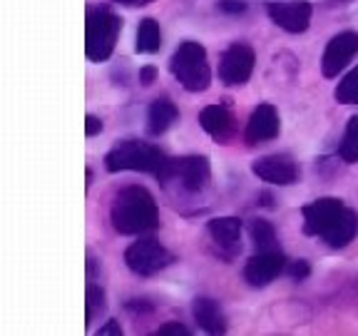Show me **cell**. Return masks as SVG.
Segmentation results:
<instances>
[{
  "label": "cell",
  "instance_id": "6da1fadb",
  "mask_svg": "<svg viewBox=\"0 0 358 336\" xmlns=\"http://www.w3.org/2000/svg\"><path fill=\"white\" fill-rule=\"evenodd\" d=\"M303 232L308 237H321L334 249L348 246L358 234V212L348 209L341 200L324 197L301 209Z\"/></svg>",
  "mask_w": 358,
  "mask_h": 336
},
{
  "label": "cell",
  "instance_id": "7a4b0ae2",
  "mask_svg": "<svg viewBox=\"0 0 358 336\" xmlns=\"http://www.w3.org/2000/svg\"><path fill=\"white\" fill-rule=\"evenodd\" d=\"M110 222L120 234H142V232L157 230L159 209L155 197L140 185L122 187L112 200Z\"/></svg>",
  "mask_w": 358,
  "mask_h": 336
},
{
  "label": "cell",
  "instance_id": "3957f363",
  "mask_svg": "<svg viewBox=\"0 0 358 336\" xmlns=\"http://www.w3.org/2000/svg\"><path fill=\"white\" fill-rule=\"evenodd\" d=\"M169 157L164 155L159 147L147 145L140 140H124L120 145H115L105 157V167L110 172H124V169H132V172H150L159 174L167 164Z\"/></svg>",
  "mask_w": 358,
  "mask_h": 336
},
{
  "label": "cell",
  "instance_id": "277c9868",
  "mask_svg": "<svg viewBox=\"0 0 358 336\" xmlns=\"http://www.w3.org/2000/svg\"><path fill=\"white\" fill-rule=\"evenodd\" d=\"M169 70L179 80V85L189 92H204L212 85L207 50L194 40H187L174 50L172 60H169Z\"/></svg>",
  "mask_w": 358,
  "mask_h": 336
},
{
  "label": "cell",
  "instance_id": "5b68a950",
  "mask_svg": "<svg viewBox=\"0 0 358 336\" xmlns=\"http://www.w3.org/2000/svg\"><path fill=\"white\" fill-rule=\"evenodd\" d=\"M122 20L110 8H90L85 25V52L92 62H105L117 45Z\"/></svg>",
  "mask_w": 358,
  "mask_h": 336
},
{
  "label": "cell",
  "instance_id": "8992f818",
  "mask_svg": "<svg viewBox=\"0 0 358 336\" xmlns=\"http://www.w3.org/2000/svg\"><path fill=\"white\" fill-rule=\"evenodd\" d=\"M209 177H212V167H209L207 157L199 155H187V157H174V160H167L164 169L157 174V179L162 185H169V182H177L179 187L189 195H196L204 187L209 185Z\"/></svg>",
  "mask_w": 358,
  "mask_h": 336
},
{
  "label": "cell",
  "instance_id": "52a82bcc",
  "mask_svg": "<svg viewBox=\"0 0 358 336\" xmlns=\"http://www.w3.org/2000/svg\"><path fill=\"white\" fill-rule=\"evenodd\" d=\"M124 262H127L129 272H134L137 276H152L169 267L174 262V254L157 239H140L127 246Z\"/></svg>",
  "mask_w": 358,
  "mask_h": 336
},
{
  "label": "cell",
  "instance_id": "ba28073f",
  "mask_svg": "<svg viewBox=\"0 0 358 336\" xmlns=\"http://www.w3.org/2000/svg\"><path fill=\"white\" fill-rule=\"evenodd\" d=\"M254 62L257 55L246 43H231L219 57V80L229 88H239V85L249 83L254 73Z\"/></svg>",
  "mask_w": 358,
  "mask_h": 336
},
{
  "label": "cell",
  "instance_id": "9c48e42d",
  "mask_svg": "<svg viewBox=\"0 0 358 336\" xmlns=\"http://www.w3.org/2000/svg\"><path fill=\"white\" fill-rule=\"evenodd\" d=\"M266 13L271 18V22L279 25L281 30L299 35L303 30H308V25H311L313 8L308 0H274V3L266 6Z\"/></svg>",
  "mask_w": 358,
  "mask_h": 336
},
{
  "label": "cell",
  "instance_id": "30bf717a",
  "mask_svg": "<svg viewBox=\"0 0 358 336\" xmlns=\"http://www.w3.org/2000/svg\"><path fill=\"white\" fill-rule=\"evenodd\" d=\"M286 257L279 249H259V254H254L244 267V279L249 286H266L276 279L286 269Z\"/></svg>",
  "mask_w": 358,
  "mask_h": 336
},
{
  "label": "cell",
  "instance_id": "8fae6325",
  "mask_svg": "<svg viewBox=\"0 0 358 336\" xmlns=\"http://www.w3.org/2000/svg\"><path fill=\"white\" fill-rule=\"evenodd\" d=\"M252 172L268 185L289 187L299 182V164L289 155H266L252 162Z\"/></svg>",
  "mask_w": 358,
  "mask_h": 336
},
{
  "label": "cell",
  "instance_id": "7c38bea8",
  "mask_svg": "<svg viewBox=\"0 0 358 336\" xmlns=\"http://www.w3.org/2000/svg\"><path fill=\"white\" fill-rule=\"evenodd\" d=\"M358 55V33H338L336 38H331V43L326 45L324 57H321V73L324 78H336L343 67Z\"/></svg>",
  "mask_w": 358,
  "mask_h": 336
},
{
  "label": "cell",
  "instance_id": "4fadbf2b",
  "mask_svg": "<svg viewBox=\"0 0 358 336\" xmlns=\"http://www.w3.org/2000/svg\"><path fill=\"white\" fill-rule=\"evenodd\" d=\"M279 130H281L279 112H276L274 105L264 102V105L254 107L252 118L246 122L244 140H246V145H262V142L276 140V137H279Z\"/></svg>",
  "mask_w": 358,
  "mask_h": 336
},
{
  "label": "cell",
  "instance_id": "5bb4252c",
  "mask_svg": "<svg viewBox=\"0 0 358 336\" xmlns=\"http://www.w3.org/2000/svg\"><path fill=\"white\" fill-rule=\"evenodd\" d=\"M209 237H212L217 252L224 259H234L241 252V219L219 217L209 222Z\"/></svg>",
  "mask_w": 358,
  "mask_h": 336
},
{
  "label": "cell",
  "instance_id": "9a60e30c",
  "mask_svg": "<svg viewBox=\"0 0 358 336\" xmlns=\"http://www.w3.org/2000/svg\"><path fill=\"white\" fill-rule=\"evenodd\" d=\"M199 125L209 137H214V140L222 142V145H227L236 134V120L224 105L204 107V110L199 112Z\"/></svg>",
  "mask_w": 358,
  "mask_h": 336
},
{
  "label": "cell",
  "instance_id": "2e32d148",
  "mask_svg": "<svg viewBox=\"0 0 358 336\" xmlns=\"http://www.w3.org/2000/svg\"><path fill=\"white\" fill-rule=\"evenodd\" d=\"M192 314H194L196 324L207 334H224L227 331V319H224V312L214 299H194V307H192Z\"/></svg>",
  "mask_w": 358,
  "mask_h": 336
},
{
  "label": "cell",
  "instance_id": "e0dca14e",
  "mask_svg": "<svg viewBox=\"0 0 358 336\" xmlns=\"http://www.w3.org/2000/svg\"><path fill=\"white\" fill-rule=\"evenodd\" d=\"M177 120H179L177 105L169 102L167 97H162V100H155L150 105V112H147V130H150V134H164Z\"/></svg>",
  "mask_w": 358,
  "mask_h": 336
},
{
  "label": "cell",
  "instance_id": "ac0fdd59",
  "mask_svg": "<svg viewBox=\"0 0 358 336\" xmlns=\"http://www.w3.org/2000/svg\"><path fill=\"white\" fill-rule=\"evenodd\" d=\"M162 48V30H159V22L155 18H145L137 28V43H134V50L142 52V55H152Z\"/></svg>",
  "mask_w": 358,
  "mask_h": 336
},
{
  "label": "cell",
  "instance_id": "d6986e66",
  "mask_svg": "<svg viewBox=\"0 0 358 336\" xmlns=\"http://www.w3.org/2000/svg\"><path fill=\"white\" fill-rule=\"evenodd\" d=\"M338 157L348 164L358 162V115H353V118L348 120L343 140H341V145H338Z\"/></svg>",
  "mask_w": 358,
  "mask_h": 336
},
{
  "label": "cell",
  "instance_id": "ffe728a7",
  "mask_svg": "<svg viewBox=\"0 0 358 336\" xmlns=\"http://www.w3.org/2000/svg\"><path fill=\"white\" fill-rule=\"evenodd\" d=\"M249 234H252V241L257 244V249H274L276 230L271 227V222H266V219H254V222L249 224Z\"/></svg>",
  "mask_w": 358,
  "mask_h": 336
},
{
  "label": "cell",
  "instance_id": "44dd1931",
  "mask_svg": "<svg viewBox=\"0 0 358 336\" xmlns=\"http://www.w3.org/2000/svg\"><path fill=\"white\" fill-rule=\"evenodd\" d=\"M336 100L341 102V105H358V67H353L351 73L338 83Z\"/></svg>",
  "mask_w": 358,
  "mask_h": 336
},
{
  "label": "cell",
  "instance_id": "7402d4cb",
  "mask_svg": "<svg viewBox=\"0 0 358 336\" xmlns=\"http://www.w3.org/2000/svg\"><path fill=\"white\" fill-rule=\"evenodd\" d=\"M105 291L100 289L97 284H87V312H85V324H92L97 314L105 312Z\"/></svg>",
  "mask_w": 358,
  "mask_h": 336
},
{
  "label": "cell",
  "instance_id": "603a6c76",
  "mask_svg": "<svg viewBox=\"0 0 358 336\" xmlns=\"http://www.w3.org/2000/svg\"><path fill=\"white\" fill-rule=\"evenodd\" d=\"M286 272H289L291 279L303 281L308 274H311V267H308L306 259H296V262H289V264H286Z\"/></svg>",
  "mask_w": 358,
  "mask_h": 336
},
{
  "label": "cell",
  "instance_id": "cb8c5ba5",
  "mask_svg": "<svg viewBox=\"0 0 358 336\" xmlns=\"http://www.w3.org/2000/svg\"><path fill=\"white\" fill-rule=\"evenodd\" d=\"M219 10L229 13V15H239V13L246 10L244 0H219Z\"/></svg>",
  "mask_w": 358,
  "mask_h": 336
},
{
  "label": "cell",
  "instance_id": "d4e9b609",
  "mask_svg": "<svg viewBox=\"0 0 358 336\" xmlns=\"http://www.w3.org/2000/svg\"><path fill=\"white\" fill-rule=\"evenodd\" d=\"M157 334H162V336H167V334L187 336V334H189V329H187L185 324H179V321H167V324H162L159 329H157Z\"/></svg>",
  "mask_w": 358,
  "mask_h": 336
},
{
  "label": "cell",
  "instance_id": "484cf974",
  "mask_svg": "<svg viewBox=\"0 0 358 336\" xmlns=\"http://www.w3.org/2000/svg\"><path fill=\"white\" fill-rule=\"evenodd\" d=\"M100 132H102V120L95 118V115H87V118H85V134H87V137H95V134H100Z\"/></svg>",
  "mask_w": 358,
  "mask_h": 336
},
{
  "label": "cell",
  "instance_id": "4316f807",
  "mask_svg": "<svg viewBox=\"0 0 358 336\" xmlns=\"http://www.w3.org/2000/svg\"><path fill=\"white\" fill-rule=\"evenodd\" d=\"M127 312H132V314H150L152 312V304H147L145 299H129V302H127Z\"/></svg>",
  "mask_w": 358,
  "mask_h": 336
},
{
  "label": "cell",
  "instance_id": "83f0119b",
  "mask_svg": "<svg viewBox=\"0 0 358 336\" xmlns=\"http://www.w3.org/2000/svg\"><path fill=\"white\" fill-rule=\"evenodd\" d=\"M155 80H157V67H152V65L142 67V70H140V83L142 85H152Z\"/></svg>",
  "mask_w": 358,
  "mask_h": 336
},
{
  "label": "cell",
  "instance_id": "f1b7e54d",
  "mask_svg": "<svg viewBox=\"0 0 358 336\" xmlns=\"http://www.w3.org/2000/svg\"><path fill=\"white\" fill-rule=\"evenodd\" d=\"M110 334H115V336H120V334H122V326H120V321L110 319V321H107V324L100 329V336H110Z\"/></svg>",
  "mask_w": 358,
  "mask_h": 336
},
{
  "label": "cell",
  "instance_id": "f546056e",
  "mask_svg": "<svg viewBox=\"0 0 358 336\" xmlns=\"http://www.w3.org/2000/svg\"><path fill=\"white\" fill-rule=\"evenodd\" d=\"M115 3H120V6H127V8H145V6H150L152 0H115Z\"/></svg>",
  "mask_w": 358,
  "mask_h": 336
}]
</instances>
